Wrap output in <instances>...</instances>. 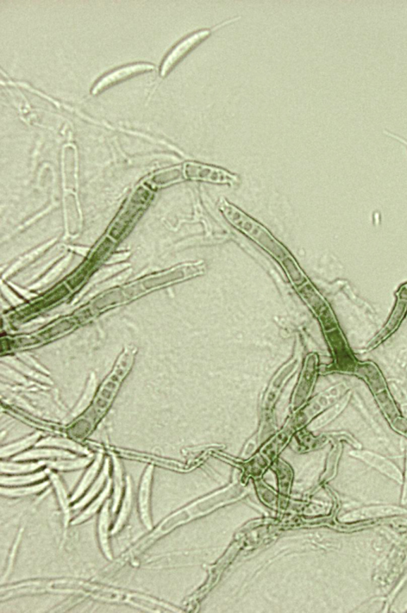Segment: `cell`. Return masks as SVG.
Returning <instances> with one entry per match:
<instances>
[{"label": "cell", "instance_id": "obj_1", "mask_svg": "<svg viewBox=\"0 0 407 613\" xmlns=\"http://www.w3.org/2000/svg\"><path fill=\"white\" fill-rule=\"evenodd\" d=\"M245 492V489L240 484H233L229 487L227 489L215 493L214 495L204 498L196 503L186 506V508L174 513V514L166 518L155 529L154 532L141 541L140 544H138L136 549L138 552L142 553L144 549L152 545L154 542L158 540L162 536L170 532L174 528L178 527L179 525L207 514V513L214 511L218 506L233 501V500L243 496Z\"/></svg>", "mask_w": 407, "mask_h": 613}, {"label": "cell", "instance_id": "obj_2", "mask_svg": "<svg viewBox=\"0 0 407 613\" xmlns=\"http://www.w3.org/2000/svg\"><path fill=\"white\" fill-rule=\"evenodd\" d=\"M219 208L231 226L241 231L267 253L273 255L275 258L284 261L286 258H289V253L265 227L244 214L234 205L222 198L219 203Z\"/></svg>", "mask_w": 407, "mask_h": 613}, {"label": "cell", "instance_id": "obj_3", "mask_svg": "<svg viewBox=\"0 0 407 613\" xmlns=\"http://www.w3.org/2000/svg\"><path fill=\"white\" fill-rule=\"evenodd\" d=\"M185 177L193 181H200L215 184L235 186L239 184L237 175L224 169L200 164L196 162H186L184 167Z\"/></svg>", "mask_w": 407, "mask_h": 613}, {"label": "cell", "instance_id": "obj_4", "mask_svg": "<svg viewBox=\"0 0 407 613\" xmlns=\"http://www.w3.org/2000/svg\"><path fill=\"white\" fill-rule=\"evenodd\" d=\"M209 30L198 31L195 34H193L185 40L180 42L176 47L166 56L164 62H162L160 75L164 78L170 73L173 69L177 66L179 62L183 60L186 56L189 54L193 49L195 48L199 44L203 42L206 37L210 35Z\"/></svg>", "mask_w": 407, "mask_h": 613}, {"label": "cell", "instance_id": "obj_5", "mask_svg": "<svg viewBox=\"0 0 407 613\" xmlns=\"http://www.w3.org/2000/svg\"><path fill=\"white\" fill-rule=\"evenodd\" d=\"M155 67L153 65L146 64H139L130 65L119 68L117 70L106 74L102 78H100L97 83L93 86L92 90V95H97L99 93L107 90L108 88L114 86L122 81L135 77L137 75L152 72Z\"/></svg>", "mask_w": 407, "mask_h": 613}, {"label": "cell", "instance_id": "obj_6", "mask_svg": "<svg viewBox=\"0 0 407 613\" xmlns=\"http://www.w3.org/2000/svg\"><path fill=\"white\" fill-rule=\"evenodd\" d=\"M349 454L355 458L364 461L368 465L377 469L387 477L396 480L399 484L403 483V475L399 469L392 462L379 454L366 451V450H353Z\"/></svg>", "mask_w": 407, "mask_h": 613}, {"label": "cell", "instance_id": "obj_7", "mask_svg": "<svg viewBox=\"0 0 407 613\" xmlns=\"http://www.w3.org/2000/svg\"><path fill=\"white\" fill-rule=\"evenodd\" d=\"M407 514V510L399 508L394 506H368V508H363L355 510L348 514L344 516L341 518L344 522H354L362 520V519L374 518L391 516H399Z\"/></svg>", "mask_w": 407, "mask_h": 613}, {"label": "cell", "instance_id": "obj_8", "mask_svg": "<svg viewBox=\"0 0 407 613\" xmlns=\"http://www.w3.org/2000/svg\"><path fill=\"white\" fill-rule=\"evenodd\" d=\"M153 467L149 466L142 475L139 492V510L142 523L150 530L152 528L150 513V487H152Z\"/></svg>", "mask_w": 407, "mask_h": 613}, {"label": "cell", "instance_id": "obj_9", "mask_svg": "<svg viewBox=\"0 0 407 613\" xmlns=\"http://www.w3.org/2000/svg\"><path fill=\"white\" fill-rule=\"evenodd\" d=\"M110 501L104 504L103 509L100 512L98 523V536L100 547L106 558L112 559V554L109 545V530L110 525Z\"/></svg>", "mask_w": 407, "mask_h": 613}, {"label": "cell", "instance_id": "obj_10", "mask_svg": "<svg viewBox=\"0 0 407 613\" xmlns=\"http://www.w3.org/2000/svg\"><path fill=\"white\" fill-rule=\"evenodd\" d=\"M351 398V392L348 391L333 406L324 412V414L319 417L316 421L312 424V429H318L324 427V425L327 424L330 422L334 420V419L339 416L341 412L346 408Z\"/></svg>", "mask_w": 407, "mask_h": 613}, {"label": "cell", "instance_id": "obj_11", "mask_svg": "<svg viewBox=\"0 0 407 613\" xmlns=\"http://www.w3.org/2000/svg\"><path fill=\"white\" fill-rule=\"evenodd\" d=\"M131 505H133V484H131L130 477H128L126 492H125L122 508L120 514H119L117 518L116 524L114 525V528L111 530V535L118 533L123 527V525L126 523L130 515Z\"/></svg>", "mask_w": 407, "mask_h": 613}, {"label": "cell", "instance_id": "obj_12", "mask_svg": "<svg viewBox=\"0 0 407 613\" xmlns=\"http://www.w3.org/2000/svg\"><path fill=\"white\" fill-rule=\"evenodd\" d=\"M50 480H51L54 485L56 495H57L61 508L64 513L65 524L66 525H67L68 521H70L71 519V499H68L65 487L63 484H62V482L59 477V475L54 473L50 474Z\"/></svg>", "mask_w": 407, "mask_h": 613}, {"label": "cell", "instance_id": "obj_13", "mask_svg": "<svg viewBox=\"0 0 407 613\" xmlns=\"http://www.w3.org/2000/svg\"><path fill=\"white\" fill-rule=\"evenodd\" d=\"M111 489V480L108 481L107 485L104 487V489L102 494H100L99 496L94 501L90 506L87 508L83 514L80 515L77 518H75L73 521V525L80 524L83 523L87 519L90 518L92 516L95 515L97 511L102 508V504L104 503L105 500L109 496Z\"/></svg>", "mask_w": 407, "mask_h": 613}, {"label": "cell", "instance_id": "obj_14", "mask_svg": "<svg viewBox=\"0 0 407 613\" xmlns=\"http://www.w3.org/2000/svg\"><path fill=\"white\" fill-rule=\"evenodd\" d=\"M102 456H98L95 462L93 463L92 466L89 468L84 475L83 480H81L78 489L75 491L73 496L71 499V502L76 501L83 494L87 489V487L92 484L94 478L96 477V475L99 471V468L100 467V464H102Z\"/></svg>", "mask_w": 407, "mask_h": 613}, {"label": "cell", "instance_id": "obj_15", "mask_svg": "<svg viewBox=\"0 0 407 613\" xmlns=\"http://www.w3.org/2000/svg\"><path fill=\"white\" fill-rule=\"evenodd\" d=\"M109 461L107 460L105 462V465L103 469V472L100 473L99 477L93 484L91 489L86 494V496L80 500L76 505H74L73 510L80 509L83 508L87 503H90L91 500L95 497L100 489H102L104 486V482L106 479L109 477Z\"/></svg>", "mask_w": 407, "mask_h": 613}, {"label": "cell", "instance_id": "obj_16", "mask_svg": "<svg viewBox=\"0 0 407 613\" xmlns=\"http://www.w3.org/2000/svg\"><path fill=\"white\" fill-rule=\"evenodd\" d=\"M73 458V456L66 453L64 451H60V450H54V449H40V450H34V451H31L27 453H24L23 455L17 456L15 459L16 460H31V459H37V458Z\"/></svg>", "mask_w": 407, "mask_h": 613}, {"label": "cell", "instance_id": "obj_17", "mask_svg": "<svg viewBox=\"0 0 407 613\" xmlns=\"http://www.w3.org/2000/svg\"><path fill=\"white\" fill-rule=\"evenodd\" d=\"M123 471L120 461L114 458V496L112 512H116L119 504L121 503L123 492Z\"/></svg>", "mask_w": 407, "mask_h": 613}, {"label": "cell", "instance_id": "obj_18", "mask_svg": "<svg viewBox=\"0 0 407 613\" xmlns=\"http://www.w3.org/2000/svg\"><path fill=\"white\" fill-rule=\"evenodd\" d=\"M49 484V482L47 481L45 482V483H42L40 484L20 487V489H4V487H2L1 494L3 496L8 497H23L29 495H33V494L40 492L45 489Z\"/></svg>", "mask_w": 407, "mask_h": 613}, {"label": "cell", "instance_id": "obj_19", "mask_svg": "<svg viewBox=\"0 0 407 613\" xmlns=\"http://www.w3.org/2000/svg\"><path fill=\"white\" fill-rule=\"evenodd\" d=\"M47 472H40L39 473H35L32 475H22V477H2L0 482H1V484L3 486H18L29 484L31 483H35V482L45 479L47 477Z\"/></svg>", "mask_w": 407, "mask_h": 613}, {"label": "cell", "instance_id": "obj_20", "mask_svg": "<svg viewBox=\"0 0 407 613\" xmlns=\"http://www.w3.org/2000/svg\"><path fill=\"white\" fill-rule=\"evenodd\" d=\"M45 462L34 463V464L18 465L10 464V463H4L1 464V472L3 473H24L36 471L37 469L45 465Z\"/></svg>", "mask_w": 407, "mask_h": 613}, {"label": "cell", "instance_id": "obj_21", "mask_svg": "<svg viewBox=\"0 0 407 613\" xmlns=\"http://www.w3.org/2000/svg\"><path fill=\"white\" fill-rule=\"evenodd\" d=\"M39 436H40L37 434L31 436L30 437H28L27 439L21 441L20 442H17L16 444H13V445L3 448L1 450V455L3 458L4 456H9L11 455L16 454L18 452L22 451V450L25 448H28L31 445H33V444L37 440V438H39Z\"/></svg>", "mask_w": 407, "mask_h": 613}, {"label": "cell", "instance_id": "obj_22", "mask_svg": "<svg viewBox=\"0 0 407 613\" xmlns=\"http://www.w3.org/2000/svg\"><path fill=\"white\" fill-rule=\"evenodd\" d=\"M390 389L394 399L400 406V410L403 415L407 418V392L403 387L396 383L390 384Z\"/></svg>", "mask_w": 407, "mask_h": 613}, {"label": "cell", "instance_id": "obj_23", "mask_svg": "<svg viewBox=\"0 0 407 613\" xmlns=\"http://www.w3.org/2000/svg\"><path fill=\"white\" fill-rule=\"evenodd\" d=\"M89 459H79L76 460H59V461H54L50 462L49 464V467L54 468L55 469H59V470H73V469H78L84 468L90 463Z\"/></svg>", "mask_w": 407, "mask_h": 613}, {"label": "cell", "instance_id": "obj_24", "mask_svg": "<svg viewBox=\"0 0 407 613\" xmlns=\"http://www.w3.org/2000/svg\"><path fill=\"white\" fill-rule=\"evenodd\" d=\"M37 446H61V447L71 448V449L75 450V451H78V452H83V453L85 452V450L84 448L76 445V444H74V443L70 442V441H62V440H54V439L47 440V441H44L40 443L39 445H37Z\"/></svg>", "mask_w": 407, "mask_h": 613}, {"label": "cell", "instance_id": "obj_25", "mask_svg": "<svg viewBox=\"0 0 407 613\" xmlns=\"http://www.w3.org/2000/svg\"><path fill=\"white\" fill-rule=\"evenodd\" d=\"M20 537H21V533L20 535H18V537H17V540L16 541L14 549H13V550H12V553L11 554V559H10L9 563H8V568L7 569V572H6V573L4 574V577L3 578V581L4 580L5 578H7L8 576V575H10L11 568H12V561H13V560H14V557H15V554L16 553L18 544L20 543Z\"/></svg>", "mask_w": 407, "mask_h": 613}, {"label": "cell", "instance_id": "obj_26", "mask_svg": "<svg viewBox=\"0 0 407 613\" xmlns=\"http://www.w3.org/2000/svg\"><path fill=\"white\" fill-rule=\"evenodd\" d=\"M384 134L388 137H390V138H391L393 140H396L399 143H402V145L406 146V148L407 149V140L403 138V137H402L399 135H397V134H394V133H391V131H387V130L384 131Z\"/></svg>", "mask_w": 407, "mask_h": 613}, {"label": "cell", "instance_id": "obj_27", "mask_svg": "<svg viewBox=\"0 0 407 613\" xmlns=\"http://www.w3.org/2000/svg\"><path fill=\"white\" fill-rule=\"evenodd\" d=\"M403 496H402V504H407V449L406 453V472H405V478H404V486L403 491Z\"/></svg>", "mask_w": 407, "mask_h": 613}, {"label": "cell", "instance_id": "obj_28", "mask_svg": "<svg viewBox=\"0 0 407 613\" xmlns=\"http://www.w3.org/2000/svg\"><path fill=\"white\" fill-rule=\"evenodd\" d=\"M406 319H407V314H406Z\"/></svg>", "mask_w": 407, "mask_h": 613}]
</instances>
